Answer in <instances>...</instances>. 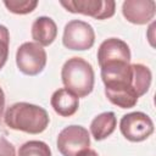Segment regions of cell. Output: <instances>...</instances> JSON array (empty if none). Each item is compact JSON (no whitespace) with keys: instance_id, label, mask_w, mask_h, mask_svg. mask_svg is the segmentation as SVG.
<instances>
[{"instance_id":"6da1fadb","label":"cell","mask_w":156,"mask_h":156,"mask_svg":"<svg viewBox=\"0 0 156 156\" xmlns=\"http://www.w3.org/2000/svg\"><path fill=\"white\" fill-rule=\"evenodd\" d=\"M100 68L106 98L121 108L134 107L139 96L133 87L132 65L118 61L102 65Z\"/></svg>"},{"instance_id":"7a4b0ae2","label":"cell","mask_w":156,"mask_h":156,"mask_svg":"<svg viewBox=\"0 0 156 156\" xmlns=\"http://www.w3.org/2000/svg\"><path fill=\"white\" fill-rule=\"evenodd\" d=\"M4 122L13 130L39 134L48 128L50 118L46 110L41 106L29 102H16L6 110Z\"/></svg>"},{"instance_id":"3957f363","label":"cell","mask_w":156,"mask_h":156,"mask_svg":"<svg viewBox=\"0 0 156 156\" xmlns=\"http://www.w3.org/2000/svg\"><path fill=\"white\" fill-rule=\"evenodd\" d=\"M61 78L65 88L78 99L88 96L94 89V69L82 57L68 58L62 66Z\"/></svg>"},{"instance_id":"277c9868","label":"cell","mask_w":156,"mask_h":156,"mask_svg":"<svg viewBox=\"0 0 156 156\" xmlns=\"http://www.w3.org/2000/svg\"><path fill=\"white\" fill-rule=\"evenodd\" d=\"M16 65L23 74L37 76L45 68L46 51L37 43H23L16 51Z\"/></svg>"},{"instance_id":"5b68a950","label":"cell","mask_w":156,"mask_h":156,"mask_svg":"<svg viewBox=\"0 0 156 156\" xmlns=\"http://www.w3.org/2000/svg\"><path fill=\"white\" fill-rule=\"evenodd\" d=\"M94 43L95 32L88 22L80 20H72L65 26L62 44L67 49L84 51L93 48Z\"/></svg>"},{"instance_id":"8992f818","label":"cell","mask_w":156,"mask_h":156,"mask_svg":"<svg viewBox=\"0 0 156 156\" xmlns=\"http://www.w3.org/2000/svg\"><path fill=\"white\" fill-rule=\"evenodd\" d=\"M89 146V132L82 126H68L58 133L57 149L62 156H78Z\"/></svg>"},{"instance_id":"52a82bcc","label":"cell","mask_w":156,"mask_h":156,"mask_svg":"<svg viewBox=\"0 0 156 156\" xmlns=\"http://www.w3.org/2000/svg\"><path fill=\"white\" fill-rule=\"evenodd\" d=\"M119 130L127 140L139 143L146 140L154 133V122L144 112H130L121 118Z\"/></svg>"},{"instance_id":"ba28073f","label":"cell","mask_w":156,"mask_h":156,"mask_svg":"<svg viewBox=\"0 0 156 156\" xmlns=\"http://www.w3.org/2000/svg\"><path fill=\"white\" fill-rule=\"evenodd\" d=\"M71 13H82L95 20H106L115 15L116 2L113 0H68L60 1Z\"/></svg>"},{"instance_id":"9c48e42d","label":"cell","mask_w":156,"mask_h":156,"mask_svg":"<svg viewBox=\"0 0 156 156\" xmlns=\"http://www.w3.org/2000/svg\"><path fill=\"white\" fill-rule=\"evenodd\" d=\"M156 12V2L154 0H126L122 4V13L124 18L133 24H146Z\"/></svg>"},{"instance_id":"30bf717a","label":"cell","mask_w":156,"mask_h":156,"mask_svg":"<svg viewBox=\"0 0 156 156\" xmlns=\"http://www.w3.org/2000/svg\"><path fill=\"white\" fill-rule=\"evenodd\" d=\"M130 62V50L126 41L118 38H110L104 40L98 50V62L102 65L110 62Z\"/></svg>"},{"instance_id":"8fae6325","label":"cell","mask_w":156,"mask_h":156,"mask_svg":"<svg viewBox=\"0 0 156 156\" xmlns=\"http://www.w3.org/2000/svg\"><path fill=\"white\" fill-rule=\"evenodd\" d=\"M57 37V26L52 18L46 16L38 17L32 24V38L41 46H49Z\"/></svg>"},{"instance_id":"7c38bea8","label":"cell","mask_w":156,"mask_h":156,"mask_svg":"<svg viewBox=\"0 0 156 156\" xmlns=\"http://www.w3.org/2000/svg\"><path fill=\"white\" fill-rule=\"evenodd\" d=\"M50 104L57 115L62 117H71L77 112L79 100L74 94L68 91L66 88H61L54 91Z\"/></svg>"},{"instance_id":"4fadbf2b","label":"cell","mask_w":156,"mask_h":156,"mask_svg":"<svg viewBox=\"0 0 156 156\" xmlns=\"http://www.w3.org/2000/svg\"><path fill=\"white\" fill-rule=\"evenodd\" d=\"M117 126V118L113 112H102L98 115L90 123V133L95 140H104L110 136Z\"/></svg>"},{"instance_id":"5bb4252c","label":"cell","mask_w":156,"mask_h":156,"mask_svg":"<svg viewBox=\"0 0 156 156\" xmlns=\"http://www.w3.org/2000/svg\"><path fill=\"white\" fill-rule=\"evenodd\" d=\"M132 68H133V87L138 96L140 98L147 93L151 85L152 74L150 68L141 63H133Z\"/></svg>"},{"instance_id":"9a60e30c","label":"cell","mask_w":156,"mask_h":156,"mask_svg":"<svg viewBox=\"0 0 156 156\" xmlns=\"http://www.w3.org/2000/svg\"><path fill=\"white\" fill-rule=\"evenodd\" d=\"M18 156H51V150L41 140H29L20 146Z\"/></svg>"},{"instance_id":"2e32d148","label":"cell","mask_w":156,"mask_h":156,"mask_svg":"<svg viewBox=\"0 0 156 156\" xmlns=\"http://www.w3.org/2000/svg\"><path fill=\"white\" fill-rule=\"evenodd\" d=\"M4 5L6 9L16 15H27L30 13L37 6V0H5Z\"/></svg>"},{"instance_id":"e0dca14e","label":"cell","mask_w":156,"mask_h":156,"mask_svg":"<svg viewBox=\"0 0 156 156\" xmlns=\"http://www.w3.org/2000/svg\"><path fill=\"white\" fill-rule=\"evenodd\" d=\"M9 44H10V33L9 29L0 24V69L5 66L9 57Z\"/></svg>"},{"instance_id":"ac0fdd59","label":"cell","mask_w":156,"mask_h":156,"mask_svg":"<svg viewBox=\"0 0 156 156\" xmlns=\"http://www.w3.org/2000/svg\"><path fill=\"white\" fill-rule=\"evenodd\" d=\"M0 156H16L15 146L4 136H0Z\"/></svg>"},{"instance_id":"d6986e66","label":"cell","mask_w":156,"mask_h":156,"mask_svg":"<svg viewBox=\"0 0 156 156\" xmlns=\"http://www.w3.org/2000/svg\"><path fill=\"white\" fill-rule=\"evenodd\" d=\"M4 107H5V94H4V90L0 88V116L2 115Z\"/></svg>"},{"instance_id":"ffe728a7","label":"cell","mask_w":156,"mask_h":156,"mask_svg":"<svg viewBox=\"0 0 156 156\" xmlns=\"http://www.w3.org/2000/svg\"><path fill=\"white\" fill-rule=\"evenodd\" d=\"M78 156H99L98 154H96V151H94V150H90V149H88V150H85V151H83L80 155H78Z\"/></svg>"}]
</instances>
